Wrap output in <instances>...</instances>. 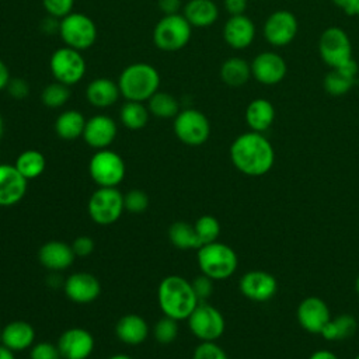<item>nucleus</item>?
Returning a JSON list of instances; mask_svg holds the SVG:
<instances>
[{
    "instance_id": "nucleus-1",
    "label": "nucleus",
    "mask_w": 359,
    "mask_h": 359,
    "mask_svg": "<svg viewBox=\"0 0 359 359\" xmlns=\"http://www.w3.org/2000/svg\"><path fill=\"white\" fill-rule=\"evenodd\" d=\"M230 160L240 172L250 177H259L272 168L275 150L264 133L248 130L233 140Z\"/></svg>"
},
{
    "instance_id": "nucleus-2",
    "label": "nucleus",
    "mask_w": 359,
    "mask_h": 359,
    "mask_svg": "<svg viewBox=\"0 0 359 359\" xmlns=\"http://www.w3.org/2000/svg\"><path fill=\"white\" fill-rule=\"evenodd\" d=\"M157 302L163 314L177 321L188 318L199 303L192 283L180 275H168L160 282Z\"/></svg>"
},
{
    "instance_id": "nucleus-3",
    "label": "nucleus",
    "mask_w": 359,
    "mask_h": 359,
    "mask_svg": "<svg viewBox=\"0 0 359 359\" xmlns=\"http://www.w3.org/2000/svg\"><path fill=\"white\" fill-rule=\"evenodd\" d=\"M160 73L153 65L137 62L128 65L119 74L118 87L126 101H147L160 88Z\"/></svg>"
},
{
    "instance_id": "nucleus-4",
    "label": "nucleus",
    "mask_w": 359,
    "mask_h": 359,
    "mask_svg": "<svg viewBox=\"0 0 359 359\" xmlns=\"http://www.w3.org/2000/svg\"><path fill=\"white\" fill-rule=\"evenodd\" d=\"M196 261L201 272L213 280L230 278L237 269V254L227 244L213 241L198 248Z\"/></svg>"
},
{
    "instance_id": "nucleus-5",
    "label": "nucleus",
    "mask_w": 359,
    "mask_h": 359,
    "mask_svg": "<svg viewBox=\"0 0 359 359\" xmlns=\"http://www.w3.org/2000/svg\"><path fill=\"white\" fill-rule=\"evenodd\" d=\"M191 35L192 25L184 14H167L157 21L153 29V42L160 50L177 52L188 45Z\"/></svg>"
},
{
    "instance_id": "nucleus-6",
    "label": "nucleus",
    "mask_w": 359,
    "mask_h": 359,
    "mask_svg": "<svg viewBox=\"0 0 359 359\" xmlns=\"http://www.w3.org/2000/svg\"><path fill=\"white\" fill-rule=\"evenodd\" d=\"M88 215L100 226H109L119 220L125 210L123 194L116 187H98L88 199Z\"/></svg>"
},
{
    "instance_id": "nucleus-7",
    "label": "nucleus",
    "mask_w": 359,
    "mask_h": 359,
    "mask_svg": "<svg viewBox=\"0 0 359 359\" xmlns=\"http://www.w3.org/2000/svg\"><path fill=\"white\" fill-rule=\"evenodd\" d=\"M59 35L66 46L81 52L95 43L98 31L95 22L88 15L72 11L60 20Z\"/></svg>"
},
{
    "instance_id": "nucleus-8",
    "label": "nucleus",
    "mask_w": 359,
    "mask_h": 359,
    "mask_svg": "<svg viewBox=\"0 0 359 359\" xmlns=\"http://www.w3.org/2000/svg\"><path fill=\"white\" fill-rule=\"evenodd\" d=\"M123 158L111 149L97 150L88 161V174L98 187H116L125 178Z\"/></svg>"
},
{
    "instance_id": "nucleus-9",
    "label": "nucleus",
    "mask_w": 359,
    "mask_h": 359,
    "mask_svg": "<svg viewBox=\"0 0 359 359\" xmlns=\"http://www.w3.org/2000/svg\"><path fill=\"white\" fill-rule=\"evenodd\" d=\"M49 70L55 81L66 86H74L86 76L87 65L80 50L65 45L50 55Z\"/></svg>"
},
{
    "instance_id": "nucleus-10",
    "label": "nucleus",
    "mask_w": 359,
    "mask_h": 359,
    "mask_svg": "<svg viewBox=\"0 0 359 359\" xmlns=\"http://www.w3.org/2000/svg\"><path fill=\"white\" fill-rule=\"evenodd\" d=\"M172 129L178 140L187 146H201L210 136V122L208 116L195 108L180 111L174 118Z\"/></svg>"
},
{
    "instance_id": "nucleus-11",
    "label": "nucleus",
    "mask_w": 359,
    "mask_h": 359,
    "mask_svg": "<svg viewBox=\"0 0 359 359\" xmlns=\"http://www.w3.org/2000/svg\"><path fill=\"white\" fill-rule=\"evenodd\" d=\"M318 55L331 69L352 59V42L348 32L335 25L325 28L318 38Z\"/></svg>"
},
{
    "instance_id": "nucleus-12",
    "label": "nucleus",
    "mask_w": 359,
    "mask_h": 359,
    "mask_svg": "<svg viewBox=\"0 0 359 359\" xmlns=\"http://www.w3.org/2000/svg\"><path fill=\"white\" fill-rule=\"evenodd\" d=\"M187 320L189 331L201 341H216L226 328L223 314L206 302H199Z\"/></svg>"
},
{
    "instance_id": "nucleus-13",
    "label": "nucleus",
    "mask_w": 359,
    "mask_h": 359,
    "mask_svg": "<svg viewBox=\"0 0 359 359\" xmlns=\"http://www.w3.org/2000/svg\"><path fill=\"white\" fill-rule=\"evenodd\" d=\"M299 31L296 15L289 10H275L271 13L262 27L265 41L273 48H283L293 42Z\"/></svg>"
},
{
    "instance_id": "nucleus-14",
    "label": "nucleus",
    "mask_w": 359,
    "mask_h": 359,
    "mask_svg": "<svg viewBox=\"0 0 359 359\" xmlns=\"http://www.w3.org/2000/svg\"><path fill=\"white\" fill-rule=\"evenodd\" d=\"M250 65L252 79L264 86H275L280 83L287 72L285 59L273 50L259 52Z\"/></svg>"
},
{
    "instance_id": "nucleus-15",
    "label": "nucleus",
    "mask_w": 359,
    "mask_h": 359,
    "mask_svg": "<svg viewBox=\"0 0 359 359\" xmlns=\"http://www.w3.org/2000/svg\"><path fill=\"white\" fill-rule=\"evenodd\" d=\"M238 286L244 297L258 303L272 299L278 290V282L275 276L261 269L245 272L241 276Z\"/></svg>"
},
{
    "instance_id": "nucleus-16",
    "label": "nucleus",
    "mask_w": 359,
    "mask_h": 359,
    "mask_svg": "<svg viewBox=\"0 0 359 359\" xmlns=\"http://www.w3.org/2000/svg\"><path fill=\"white\" fill-rule=\"evenodd\" d=\"M296 317L303 330L310 334H321L325 324L331 320V313L321 297L309 296L297 306Z\"/></svg>"
},
{
    "instance_id": "nucleus-17",
    "label": "nucleus",
    "mask_w": 359,
    "mask_h": 359,
    "mask_svg": "<svg viewBox=\"0 0 359 359\" xmlns=\"http://www.w3.org/2000/svg\"><path fill=\"white\" fill-rule=\"evenodd\" d=\"M56 345L63 359H87L91 356L95 342L87 330L73 327L60 334Z\"/></svg>"
},
{
    "instance_id": "nucleus-18",
    "label": "nucleus",
    "mask_w": 359,
    "mask_h": 359,
    "mask_svg": "<svg viewBox=\"0 0 359 359\" xmlns=\"http://www.w3.org/2000/svg\"><path fill=\"white\" fill-rule=\"evenodd\" d=\"M116 135H118L116 122L108 115L98 114L87 119L81 137L90 147L95 150H101V149H108L114 143Z\"/></svg>"
},
{
    "instance_id": "nucleus-19",
    "label": "nucleus",
    "mask_w": 359,
    "mask_h": 359,
    "mask_svg": "<svg viewBox=\"0 0 359 359\" xmlns=\"http://www.w3.org/2000/svg\"><path fill=\"white\" fill-rule=\"evenodd\" d=\"M63 290L69 300L79 304H87L100 296L101 285L95 275L90 272H74L66 278Z\"/></svg>"
},
{
    "instance_id": "nucleus-20",
    "label": "nucleus",
    "mask_w": 359,
    "mask_h": 359,
    "mask_svg": "<svg viewBox=\"0 0 359 359\" xmlns=\"http://www.w3.org/2000/svg\"><path fill=\"white\" fill-rule=\"evenodd\" d=\"M224 42L236 50L247 49L255 39V24L245 15H230L223 25Z\"/></svg>"
},
{
    "instance_id": "nucleus-21",
    "label": "nucleus",
    "mask_w": 359,
    "mask_h": 359,
    "mask_svg": "<svg viewBox=\"0 0 359 359\" xmlns=\"http://www.w3.org/2000/svg\"><path fill=\"white\" fill-rule=\"evenodd\" d=\"M28 180L14 164H0V206H13L27 194Z\"/></svg>"
},
{
    "instance_id": "nucleus-22",
    "label": "nucleus",
    "mask_w": 359,
    "mask_h": 359,
    "mask_svg": "<svg viewBox=\"0 0 359 359\" xmlns=\"http://www.w3.org/2000/svg\"><path fill=\"white\" fill-rule=\"evenodd\" d=\"M76 255L70 244L59 240H50L42 244L38 250V259L41 265L49 271L59 272L67 269Z\"/></svg>"
},
{
    "instance_id": "nucleus-23",
    "label": "nucleus",
    "mask_w": 359,
    "mask_h": 359,
    "mask_svg": "<svg viewBox=\"0 0 359 359\" xmlns=\"http://www.w3.org/2000/svg\"><path fill=\"white\" fill-rule=\"evenodd\" d=\"M35 330L24 320H14L1 328V345L13 352L28 349L34 345Z\"/></svg>"
},
{
    "instance_id": "nucleus-24",
    "label": "nucleus",
    "mask_w": 359,
    "mask_h": 359,
    "mask_svg": "<svg viewBox=\"0 0 359 359\" xmlns=\"http://www.w3.org/2000/svg\"><path fill=\"white\" fill-rule=\"evenodd\" d=\"M121 95L118 83L108 77L91 80L86 88V98L95 108H108L114 105Z\"/></svg>"
},
{
    "instance_id": "nucleus-25",
    "label": "nucleus",
    "mask_w": 359,
    "mask_h": 359,
    "mask_svg": "<svg viewBox=\"0 0 359 359\" xmlns=\"http://www.w3.org/2000/svg\"><path fill=\"white\" fill-rule=\"evenodd\" d=\"M115 334L123 344L136 346L144 342L149 337V324L142 316L126 314L118 320L115 325Z\"/></svg>"
},
{
    "instance_id": "nucleus-26",
    "label": "nucleus",
    "mask_w": 359,
    "mask_h": 359,
    "mask_svg": "<svg viewBox=\"0 0 359 359\" xmlns=\"http://www.w3.org/2000/svg\"><path fill=\"white\" fill-rule=\"evenodd\" d=\"M244 116L250 130L264 133L275 121V107L266 98H254L247 105Z\"/></svg>"
},
{
    "instance_id": "nucleus-27",
    "label": "nucleus",
    "mask_w": 359,
    "mask_h": 359,
    "mask_svg": "<svg viewBox=\"0 0 359 359\" xmlns=\"http://www.w3.org/2000/svg\"><path fill=\"white\" fill-rule=\"evenodd\" d=\"M182 14L192 27L206 28L217 21L219 8L213 0H189Z\"/></svg>"
},
{
    "instance_id": "nucleus-28",
    "label": "nucleus",
    "mask_w": 359,
    "mask_h": 359,
    "mask_svg": "<svg viewBox=\"0 0 359 359\" xmlns=\"http://www.w3.org/2000/svg\"><path fill=\"white\" fill-rule=\"evenodd\" d=\"M87 119L77 109H67L57 115L55 132L63 140H76L83 136Z\"/></svg>"
},
{
    "instance_id": "nucleus-29",
    "label": "nucleus",
    "mask_w": 359,
    "mask_h": 359,
    "mask_svg": "<svg viewBox=\"0 0 359 359\" xmlns=\"http://www.w3.org/2000/svg\"><path fill=\"white\" fill-rule=\"evenodd\" d=\"M220 79L229 87H241L244 86L251 76V65L243 57H229L226 59L219 70Z\"/></svg>"
},
{
    "instance_id": "nucleus-30",
    "label": "nucleus",
    "mask_w": 359,
    "mask_h": 359,
    "mask_svg": "<svg viewBox=\"0 0 359 359\" xmlns=\"http://www.w3.org/2000/svg\"><path fill=\"white\" fill-rule=\"evenodd\" d=\"M356 328L358 321L352 314H339L334 318L331 317L320 335L327 341H341L351 338L356 332Z\"/></svg>"
},
{
    "instance_id": "nucleus-31",
    "label": "nucleus",
    "mask_w": 359,
    "mask_h": 359,
    "mask_svg": "<svg viewBox=\"0 0 359 359\" xmlns=\"http://www.w3.org/2000/svg\"><path fill=\"white\" fill-rule=\"evenodd\" d=\"M14 165L22 174V177L29 181L38 178L45 171L46 160L39 150L28 149L18 154Z\"/></svg>"
},
{
    "instance_id": "nucleus-32",
    "label": "nucleus",
    "mask_w": 359,
    "mask_h": 359,
    "mask_svg": "<svg viewBox=\"0 0 359 359\" xmlns=\"http://www.w3.org/2000/svg\"><path fill=\"white\" fill-rule=\"evenodd\" d=\"M168 240L180 250H198L202 245L194 224L185 222H175L168 227Z\"/></svg>"
},
{
    "instance_id": "nucleus-33",
    "label": "nucleus",
    "mask_w": 359,
    "mask_h": 359,
    "mask_svg": "<svg viewBox=\"0 0 359 359\" xmlns=\"http://www.w3.org/2000/svg\"><path fill=\"white\" fill-rule=\"evenodd\" d=\"M149 116L147 105L139 101H126L119 111L121 123L130 130L143 129L149 122Z\"/></svg>"
},
{
    "instance_id": "nucleus-34",
    "label": "nucleus",
    "mask_w": 359,
    "mask_h": 359,
    "mask_svg": "<svg viewBox=\"0 0 359 359\" xmlns=\"http://www.w3.org/2000/svg\"><path fill=\"white\" fill-rule=\"evenodd\" d=\"M149 112L156 118H175L180 112L178 100L165 91H157L147 100Z\"/></svg>"
},
{
    "instance_id": "nucleus-35",
    "label": "nucleus",
    "mask_w": 359,
    "mask_h": 359,
    "mask_svg": "<svg viewBox=\"0 0 359 359\" xmlns=\"http://www.w3.org/2000/svg\"><path fill=\"white\" fill-rule=\"evenodd\" d=\"M356 83V77L348 74L346 72L335 67L331 69L323 80V87L325 93H328L332 97H341L351 91L353 84Z\"/></svg>"
},
{
    "instance_id": "nucleus-36",
    "label": "nucleus",
    "mask_w": 359,
    "mask_h": 359,
    "mask_svg": "<svg viewBox=\"0 0 359 359\" xmlns=\"http://www.w3.org/2000/svg\"><path fill=\"white\" fill-rule=\"evenodd\" d=\"M70 95H72L70 86H66L59 81H53L43 87L41 93V101L45 107L55 109V108L63 107L69 101Z\"/></svg>"
},
{
    "instance_id": "nucleus-37",
    "label": "nucleus",
    "mask_w": 359,
    "mask_h": 359,
    "mask_svg": "<svg viewBox=\"0 0 359 359\" xmlns=\"http://www.w3.org/2000/svg\"><path fill=\"white\" fill-rule=\"evenodd\" d=\"M194 227H195V231H196L202 245L217 241V237L220 234V223L215 216H212V215L201 216L194 223Z\"/></svg>"
},
{
    "instance_id": "nucleus-38",
    "label": "nucleus",
    "mask_w": 359,
    "mask_h": 359,
    "mask_svg": "<svg viewBox=\"0 0 359 359\" xmlns=\"http://www.w3.org/2000/svg\"><path fill=\"white\" fill-rule=\"evenodd\" d=\"M154 339L161 345H168L175 341L178 335V321L171 317H161L153 328Z\"/></svg>"
},
{
    "instance_id": "nucleus-39",
    "label": "nucleus",
    "mask_w": 359,
    "mask_h": 359,
    "mask_svg": "<svg viewBox=\"0 0 359 359\" xmlns=\"http://www.w3.org/2000/svg\"><path fill=\"white\" fill-rule=\"evenodd\" d=\"M149 196L142 189H130L123 195L125 210L130 213H142L149 208Z\"/></svg>"
},
{
    "instance_id": "nucleus-40",
    "label": "nucleus",
    "mask_w": 359,
    "mask_h": 359,
    "mask_svg": "<svg viewBox=\"0 0 359 359\" xmlns=\"http://www.w3.org/2000/svg\"><path fill=\"white\" fill-rule=\"evenodd\" d=\"M192 359H229L224 349L215 341H202L192 353Z\"/></svg>"
},
{
    "instance_id": "nucleus-41",
    "label": "nucleus",
    "mask_w": 359,
    "mask_h": 359,
    "mask_svg": "<svg viewBox=\"0 0 359 359\" xmlns=\"http://www.w3.org/2000/svg\"><path fill=\"white\" fill-rule=\"evenodd\" d=\"M29 359H63V358L57 345H53L48 341H41L31 346Z\"/></svg>"
},
{
    "instance_id": "nucleus-42",
    "label": "nucleus",
    "mask_w": 359,
    "mask_h": 359,
    "mask_svg": "<svg viewBox=\"0 0 359 359\" xmlns=\"http://www.w3.org/2000/svg\"><path fill=\"white\" fill-rule=\"evenodd\" d=\"M42 6L48 15L62 20L73 11L74 0H42Z\"/></svg>"
},
{
    "instance_id": "nucleus-43",
    "label": "nucleus",
    "mask_w": 359,
    "mask_h": 359,
    "mask_svg": "<svg viewBox=\"0 0 359 359\" xmlns=\"http://www.w3.org/2000/svg\"><path fill=\"white\" fill-rule=\"evenodd\" d=\"M191 283L199 302H205L213 292V279H210L203 273L196 276Z\"/></svg>"
},
{
    "instance_id": "nucleus-44",
    "label": "nucleus",
    "mask_w": 359,
    "mask_h": 359,
    "mask_svg": "<svg viewBox=\"0 0 359 359\" xmlns=\"http://www.w3.org/2000/svg\"><path fill=\"white\" fill-rule=\"evenodd\" d=\"M6 91L14 100H24L29 94V84L22 77H11L6 87Z\"/></svg>"
},
{
    "instance_id": "nucleus-45",
    "label": "nucleus",
    "mask_w": 359,
    "mask_h": 359,
    "mask_svg": "<svg viewBox=\"0 0 359 359\" xmlns=\"http://www.w3.org/2000/svg\"><path fill=\"white\" fill-rule=\"evenodd\" d=\"M70 245L76 257H88L95 248V243L90 236H79Z\"/></svg>"
},
{
    "instance_id": "nucleus-46",
    "label": "nucleus",
    "mask_w": 359,
    "mask_h": 359,
    "mask_svg": "<svg viewBox=\"0 0 359 359\" xmlns=\"http://www.w3.org/2000/svg\"><path fill=\"white\" fill-rule=\"evenodd\" d=\"M223 6L230 15H240L245 13L248 0H223Z\"/></svg>"
},
{
    "instance_id": "nucleus-47",
    "label": "nucleus",
    "mask_w": 359,
    "mask_h": 359,
    "mask_svg": "<svg viewBox=\"0 0 359 359\" xmlns=\"http://www.w3.org/2000/svg\"><path fill=\"white\" fill-rule=\"evenodd\" d=\"M334 6L341 8L346 15H358L359 0H331Z\"/></svg>"
},
{
    "instance_id": "nucleus-48",
    "label": "nucleus",
    "mask_w": 359,
    "mask_h": 359,
    "mask_svg": "<svg viewBox=\"0 0 359 359\" xmlns=\"http://www.w3.org/2000/svg\"><path fill=\"white\" fill-rule=\"evenodd\" d=\"M157 6L163 15L177 14L181 10V0H157Z\"/></svg>"
},
{
    "instance_id": "nucleus-49",
    "label": "nucleus",
    "mask_w": 359,
    "mask_h": 359,
    "mask_svg": "<svg viewBox=\"0 0 359 359\" xmlns=\"http://www.w3.org/2000/svg\"><path fill=\"white\" fill-rule=\"evenodd\" d=\"M59 24H60V20H59V18H55V17L48 15V17L42 21L41 29H42L45 34H53V32H57V34H59Z\"/></svg>"
},
{
    "instance_id": "nucleus-50",
    "label": "nucleus",
    "mask_w": 359,
    "mask_h": 359,
    "mask_svg": "<svg viewBox=\"0 0 359 359\" xmlns=\"http://www.w3.org/2000/svg\"><path fill=\"white\" fill-rule=\"evenodd\" d=\"M11 76H10V70L7 67V65L0 59V91L6 90L8 81H10Z\"/></svg>"
},
{
    "instance_id": "nucleus-51",
    "label": "nucleus",
    "mask_w": 359,
    "mask_h": 359,
    "mask_svg": "<svg viewBox=\"0 0 359 359\" xmlns=\"http://www.w3.org/2000/svg\"><path fill=\"white\" fill-rule=\"evenodd\" d=\"M309 359H339V358L328 349H318V351L313 352Z\"/></svg>"
},
{
    "instance_id": "nucleus-52",
    "label": "nucleus",
    "mask_w": 359,
    "mask_h": 359,
    "mask_svg": "<svg viewBox=\"0 0 359 359\" xmlns=\"http://www.w3.org/2000/svg\"><path fill=\"white\" fill-rule=\"evenodd\" d=\"M0 359H15V355L13 351L0 344Z\"/></svg>"
},
{
    "instance_id": "nucleus-53",
    "label": "nucleus",
    "mask_w": 359,
    "mask_h": 359,
    "mask_svg": "<svg viewBox=\"0 0 359 359\" xmlns=\"http://www.w3.org/2000/svg\"><path fill=\"white\" fill-rule=\"evenodd\" d=\"M108 359H132V358H130V356H128V355H125V353H116V355L109 356Z\"/></svg>"
},
{
    "instance_id": "nucleus-54",
    "label": "nucleus",
    "mask_w": 359,
    "mask_h": 359,
    "mask_svg": "<svg viewBox=\"0 0 359 359\" xmlns=\"http://www.w3.org/2000/svg\"><path fill=\"white\" fill-rule=\"evenodd\" d=\"M3 133H4V119H3V116L0 115V139H1Z\"/></svg>"
},
{
    "instance_id": "nucleus-55",
    "label": "nucleus",
    "mask_w": 359,
    "mask_h": 359,
    "mask_svg": "<svg viewBox=\"0 0 359 359\" xmlns=\"http://www.w3.org/2000/svg\"><path fill=\"white\" fill-rule=\"evenodd\" d=\"M355 287H356V292H358V294H359V276L356 278V282H355Z\"/></svg>"
},
{
    "instance_id": "nucleus-56",
    "label": "nucleus",
    "mask_w": 359,
    "mask_h": 359,
    "mask_svg": "<svg viewBox=\"0 0 359 359\" xmlns=\"http://www.w3.org/2000/svg\"><path fill=\"white\" fill-rule=\"evenodd\" d=\"M0 342H1V330H0Z\"/></svg>"
},
{
    "instance_id": "nucleus-57",
    "label": "nucleus",
    "mask_w": 359,
    "mask_h": 359,
    "mask_svg": "<svg viewBox=\"0 0 359 359\" xmlns=\"http://www.w3.org/2000/svg\"><path fill=\"white\" fill-rule=\"evenodd\" d=\"M355 359H359V353H358V355H356V356H355Z\"/></svg>"
},
{
    "instance_id": "nucleus-58",
    "label": "nucleus",
    "mask_w": 359,
    "mask_h": 359,
    "mask_svg": "<svg viewBox=\"0 0 359 359\" xmlns=\"http://www.w3.org/2000/svg\"><path fill=\"white\" fill-rule=\"evenodd\" d=\"M358 17H359V11H358Z\"/></svg>"
}]
</instances>
